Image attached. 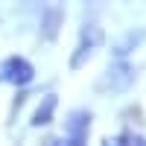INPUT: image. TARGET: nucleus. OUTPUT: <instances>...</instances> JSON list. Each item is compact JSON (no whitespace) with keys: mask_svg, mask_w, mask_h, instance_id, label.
I'll use <instances>...</instances> for the list:
<instances>
[{"mask_svg":"<svg viewBox=\"0 0 146 146\" xmlns=\"http://www.w3.org/2000/svg\"><path fill=\"white\" fill-rule=\"evenodd\" d=\"M135 79H137L135 67H131L126 58H117V62H111V64H108V70L102 73V79H100V91L123 94V91H129L131 85H135Z\"/></svg>","mask_w":146,"mask_h":146,"instance_id":"nucleus-1","label":"nucleus"},{"mask_svg":"<svg viewBox=\"0 0 146 146\" xmlns=\"http://www.w3.org/2000/svg\"><path fill=\"white\" fill-rule=\"evenodd\" d=\"M56 105H58L56 94H47L44 100H41V105L35 108V114H32V126H35V129L50 126V123H53V117H56Z\"/></svg>","mask_w":146,"mask_h":146,"instance_id":"nucleus-5","label":"nucleus"},{"mask_svg":"<svg viewBox=\"0 0 146 146\" xmlns=\"http://www.w3.org/2000/svg\"><path fill=\"white\" fill-rule=\"evenodd\" d=\"M108 143H117V146H146V137L135 135V131H123V135H117L114 140H108Z\"/></svg>","mask_w":146,"mask_h":146,"instance_id":"nucleus-7","label":"nucleus"},{"mask_svg":"<svg viewBox=\"0 0 146 146\" xmlns=\"http://www.w3.org/2000/svg\"><path fill=\"white\" fill-rule=\"evenodd\" d=\"M100 44H102V29L96 27V23H85L82 32H79V44H76V53H73L70 58V70H79L85 67L94 58V53L100 50Z\"/></svg>","mask_w":146,"mask_h":146,"instance_id":"nucleus-2","label":"nucleus"},{"mask_svg":"<svg viewBox=\"0 0 146 146\" xmlns=\"http://www.w3.org/2000/svg\"><path fill=\"white\" fill-rule=\"evenodd\" d=\"M35 79V67L27 62L23 56H9L3 64H0V82L15 85V88H27Z\"/></svg>","mask_w":146,"mask_h":146,"instance_id":"nucleus-3","label":"nucleus"},{"mask_svg":"<svg viewBox=\"0 0 146 146\" xmlns=\"http://www.w3.org/2000/svg\"><path fill=\"white\" fill-rule=\"evenodd\" d=\"M91 111L88 108H76L70 111V117L64 120V140L73 143V146H82L88 140V131H91Z\"/></svg>","mask_w":146,"mask_h":146,"instance_id":"nucleus-4","label":"nucleus"},{"mask_svg":"<svg viewBox=\"0 0 146 146\" xmlns=\"http://www.w3.org/2000/svg\"><path fill=\"white\" fill-rule=\"evenodd\" d=\"M140 41H143V29H137V32H129L126 38H123V41H120V44L114 47V53H117V58H126V56H129L131 50H135V47H137Z\"/></svg>","mask_w":146,"mask_h":146,"instance_id":"nucleus-6","label":"nucleus"}]
</instances>
